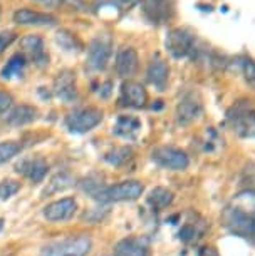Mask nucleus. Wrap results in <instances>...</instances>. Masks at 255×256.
Here are the masks:
<instances>
[{
	"label": "nucleus",
	"instance_id": "nucleus-1",
	"mask_svg": "<svg viewBox=\"0 0 255 256\" xmlns=\"http://www.w3.org/2000/svg\"><path fill=\"white\" fill-rule=\"evenodd\" d=\"M222 221L230 233L252 238L255 226V192L247 191L235 196L233 202L223 211Z\"/></svg>",
	"mask_w": 255,
	"mask_h": 256
},
{
	"label": "nucleus",
	"instance_id": "nucleus-2",
	"mask_svg": "<svg viewBox=\"0 0 255 256\" xmlns=\"http://www.w3.org/2000/svg\"><path fill=\"white\" fill-rule=\"evenodd\" d=\"M91 246L93 243L89 236H69L47 243L39 256H88Z\"/></svg>",
	"mask_w": 255,
	"mask_h": 256
},
{
	"label": "nucleus",
	"instance_id": "nucleus-3",
	"mask_svg": "<svg viewBox=\"0 0 255 256\" xmlns=\"http://www.w3.org/2000/svg\"><path fill=\"white\" fill-rule=\"evenodd\" d=\"M227 119L238 136H255V108L250 104V100H238V102H235L227 112Z\"/></svg>",
	"mask_w": 255,
	"mask_h": 256
},
{
	"label": "nucleus",
	"instance_id": "nucleus-4",
	"mask_svg": "<svg viewBox=\"0 0 255 256\" xmlns=\"http://www.w3.org/2000/svg\"><path fill=\"white\" fill-rule=\"evenodd\" d=\"M113 54V40L109 36H96L93 40L89 42L88 46V57H86V66L89 67L91 70L99 72L104 70L106 66H108L109 59H111Z\"/></svg>",
	"mask_w": 255,
	"mask_h": 256
},
{
	"label": "nucleus",
	"instance_id": "nucleus-5",
	"mask_svg": "<svg viewBox=\"0 0 255 256\" xmlns=\"http://www.w3.org/2000/svg\"><path fill=\"white\" fill-rule=\"evenodd\" d=\"M103 120V110L98 108H83L76 109L66 116L64 124L71 132L84 134L94 129Z\"/></svg>",
	"mask_w": 255,
	"mask_h": 256
},
{
	"label": "nucleus",
	"instance_id": "nucleus-6",
	"mask_svg": "<svg viewBox=\"0 0 255 256\" xmlns=\"http://www.w3.org/2000/svg\"><path fill=\"white\" fill-rule=\"evenodd\" d=\"M144 186L139 181H123L113 186H106L94 200L99 202H119V201H134L143 194Z\"/></svg>",
	"mask_w": 255,
	"mask_h": 256
},
{
	"label": "nucleus",
	"instance_id": "nucleus-7",
	"mask_svg": "<svg viewBox=\"0 0 255 256\" xmlns=\"http://www.w3.org/2000/svg\"><path fill=\"white\" fill-rule=\"evenodd\" d=\"M165 47L175 59H183V57L195 52V36L188 28H171L166 34Z\"/></svg>",
	"mask_w": 255,
	"mask_h": 256
},
{
	"label": "nucleus",
	"instance_id": "nucleus-8",
	"mask_svg": "<svg viewBox=\"0 0 255 256\" xmlns=\"http://www.w3.org/2000/svg\"><path fill=\"white\" fill-rule=\"evenodd\" d=\"M151 159L160 168L171 169V171H183L188 168L190 158L188 154L181 149L171 148V146H160L155 148L151 152Z\"/></svg>",
	"mask_w": 255,
	"mask_h": 256
},
{
	"label": "nucleus",
	"instance_id": "nucleus-9",
	"mask_svg": "<svg viewBox=\"0 0 255 256\" xmlns=\"http://www.w3.org/2000/svg\"><path fill=\"white\" fill-rule=\"evenodd\" d=\"M119 106L123 108L141 109L148 102V92L143 84L136 80H124L119 90Z\"/></svg>",
	"mask_w": 255,
	"mask_h": 256
},
{
	"label": "nucleus",
	"instance_id": "nucleus-10",
	"mask_svg": "<svg viewBox=\"0 0 255 256\" xmlns=\"http://www.w3.org/2000/svg\"><path fill=\"white\" fill-rule=\"evenodd\" d=\"M21 49L26 59L37 67H46L49 64V54L46 50L44 38L41 36H26L21 38Z\"/></svg>",
	"mask_w": 255,
	"mask_h": 256
},
{
	"label": "nucleus",
	"instance_id": "nucleus-11",
	"mask_svg": "<svg viewBox=\"0 0 255 256\" xmlns=\"http://www.w3.org/2000/svg\"><path fill=\"white\" fill-rule=\"evenodd\" d=\"M175 12L173 0H143V14L146 20L155 26L168 22Z\"/></svg>",
	"mask_w": 255,
	"mask_h": 256
},
{
	"label": "nucleus",
	"instance_id": "nucleus-12",
	"mask_svg": "<svg viewBox=\"0 0 255 256\" xmlns=\"http://www.w3.org/2000/svg\"><path fill=\"white\" fill-rule=\"evenodd\" d=\"M52 92L62 102H74L78 99V89H76V72L71 69L61 70L56 76L52 84Z\"/></svg>",
	"mask_w": 255,
	"mask_h": 256
},
{
	"label": "nucleus",
	"instance_id": "nucleus-13",
	"mask_svg": "<svg viewBox=\"0 0 255 256\" xmlns=\"http://www.w3.org/2000/svg\"><path fill=\"white\" fill-rule=\"evenodd\" d=\"M201 112H203V106L198 96L195 94H186L183 99L176 106V122L180 126H188L193 122L195 119H198Z\"/></svg>",
	"mask_w": 255,
	"mask_h": 256
},
{
	"label": "nucleus",
	"instance_id": "nucleus-14",
	"mask_svg": "<svg viewBox=\"0 0 255 256\" xmlns=\"http://www.w3.org/2000/svg\"><path fill=\"white\" fill-rule=\"evenodd\" d=\"M14 22L19 26H34V27H52L57 24V18L52 14L37 12L32 8H19L14 12Z\"/></svg>",
	"mask_w": 255,
	"mask_h": 256
},
{
	"label": "nucleus",
	"instance_id": "nucleus-15",
	"mask_svg": "<svg viewBox=\"0 0 255 256\" xmlns=\"http://www.w3.org/2000/svg\"><path fill=\"white\" fill-rule=\"evenodd\" d=\"M16 171L32 182H41L49 171V164L44 158H27L17 162Z\"/></svg>",
	"mask_w": 255,
	"mask_h": 256
},
{
	"label": "nucleus",
	"instance_id": "nucleus-16",
	"mask_svg": "<svg viewBox=\"0 0 255 256\" xmlns=\"http://www.w3.org/2000/svg\"><path fill=\"white\" fill-rule=\"evenodd\" d=\"M76 210H78V201L74 198H62V200L51 202V204H47L44 208V216L46 220L52 221V223H56V221H66L74 216Z\"/></svg>",
	"mask_w": 255,
	"mask_h": 256
},
{
	"label": "nucleus",
	"instance_id": "nucleus-17",
	"mask_svg": "<svg viewBox=\"0 0 255 256\" xmlns=\"http://www.w3.org/2000/svg\"><path fill=\"white\" fill-rule=\"evenodd\" d=\"M168 77H170V67L166 60L161 57H153V60L148 66L146 79L151 86H155L158 90H165L168 86Z\"/></svg>",
	"mask_w": 255,
	"mask_h": 256
},
{
	"label": "nucleus",
	"instance_id": "nucleus-18",
	"mask_svg": "<svg viewBox=\"0 0 255 256\" xmlns=\"http://www.w3.org/2000/svg\"><path fill=\"white\" fill-rule=\"evenodd\" d=\"M139 57L138 52L133 47H124L118 52L116 62H114V70L119 77H131L138 70Z\"/></svg>",
	"mask_w": 255,
	"mask_h": 256
},
{
	"label": "nucleus",
	"instance_id": "nucleus-19",
	"mask_svg": "<svg viewBox=\"0 0 255 256\" xmlns=\"http://www.w3.org/2000/svg\"><path fill=\"white\" fill-rule=\"evenodd\" d=\"M106 256H150V248L146 241L139 238H126L121 240L114 246L111 254Z\"/></svg>",
	"mask_w": 255,
	"mask_h": 256
},
{
	"label": "nucleus",
	"instance_id": "nucleus-20",
	"mask_svg": "<svg viewBox=\"0 0 255 256\" xmlns=\"http://www.w3.org/2000/svg\"><path fill=\"white\" fill-rule=\"evenodd\" d=\"M37 109L34 106L29 104H22V106H16L11 112L7 114V122L14 126V128H21V126L31 124L37 119Z\"/></svg>",
	"mask_w": 255,
	"mask_h": 256
},
{
	"label": "nucleus",
	"instance_id": "nucleus-21",
	"mask_svg": "<svg viewBox=\"0 0 255 256\" xmlns=\"http://www.w3.org/2000/svg\"><path fill=\"white\" fill-rule=\"evenodd\" d=\"M141 129V120L134 116H119L113 126V132L119 138L133 139Z\"/></svg>",
	"mask_w": 255,
	"mask_h": 256
},
{
	"label": "nucleus",
	"instance_id": "nucleus-22",
	"mask_svg": "<svg viewBox=\"0 0 255 256\" xmlns=\"http://www.w3.org/2000/svg\"><path fill=\"white\" fill-rule=\"evenodd\" d=\"M56 44L61 47L62 50L66 52H72V54H78L84 49L83 42L79 40L78 36L76 34H72L71 30H67V28H61V30H57L56 34Z\"/></svg>",
	"mask_w": 255,
	"mask_h": 256
},
{
	"label": "nucleus",
	"instance_id": "nucleus-23",
	"mask_svg": "<svg viewBox=\"0 0 255 256\" xmlns=\"http://www.w3.org/2000/svg\"><path fill=\"white\" fill-rule=\"evenodd\" d=\"M26 66H27V59L21 52V54L12 56L11 59L7 60V64L2 67V70H0V76H2V79H7V80L14 79V77H21L24 74Z\"/></svg>",
	"mask_w": 255,
	"mask_h": 256
},
{
	"label": "nucleus",
	"instance_id": "nucleus-24",
	"mask_svg": "<svg viewBox=\"0 0 255 256\" xmlns=\"http://www.w3.org/2000/svg\"><path fill=\"white\" fill-rule=\"evenodd\" d=\"M175 200V194L166 190V188H155L150 196H148V204H150L153 210H165L168 208Z\"/></svg>",
	"mask_w": 255,
	"mask_h": 256
},
{
	"label": "nucleus",
	"instance_id": "nucleus-25",
	"mask_svg": "<svg viewBox=\"0 0 255 256\" xmlns=\"http://www.w3.org/2000/svg\"><path fill=\"white\" fill-rule=\"evenodd\" d=\"M72 184H74V180H72L69 174H66V172H61V174L52 178L51 182L47 184V188L44 190L42 194H44V196L56 194V192H61V191L67 190V188H71Z\"/></svg>",
	"mask_w": 255,
	"mask_h": 256
},
{
	"label": "nucleus",
	"instance_id": "nucleus-26",
	"mask_svg": "<svg viewBox=\"0 0 255 256\" xmlns=\"http://www.w3.org/2000/svg\"><path fill=\"white\" fill-rule=\"evenodd\" d=\"M22 144L17 141H4L0 142V164L11 161L14 156H17L22 151Z\"/></svg>",
	"mask_w": 255,
	"mask_h": 256
},
{
	"label": "nucleus",
	"instance_id": "nucleus-27",
	"mask_svg": "<svg viewBox=\"0 0 255 256\" xmlns=\"http://www.w3.org/2000/svg\"><path fill=\"white\" fill-rule=\"evenodd\" d=\"M131 154L133 151L129 148H118V149H114V151L106 154L104 159L109 164H113V166H123V164H126L129 159H131Z\"/></svg>",
	"mask_w": 255,
	"mask_h": 256
},
{
	"label": "nucleus",
	"instance_id": "nucleus-28",
	"mask_svg": "<svg viewBox=\"0 0 255 256\" xmlns=\"http://www.w3.org/2000/svg\"><path fill=\"white\" fill-rule=\"evenodd\" d=\"M19 190H21V184H19L17 181H12V180L2 181L0 182V200L7 201L9 198H12Z\"/></svg>",
	"mask_w": 255,
	"mask_h": 256
},
{
	"label": "nucleus",
	"instance_id": "nucleus-29",
	"mask_svg": "<svg viewBox=\"0 0 255 256\" xmlns=\"http://www.w3.org/2000/svg\"><path fill=\"white\" fill-rule=\"evenodd\" d=\"M201 234V231H198V223H186L183 228L180 230V240L186 241V243H190V241H195L198 236Z\"/></svg>",
	"mask_w": 255,
	"mask_h": 256
},
{
	"label": "nucleus",
	"instance_id": "nucleus-30",
	"mask_svg": "<svg viewBox=\"0 0 255 256\" xmlns=\"http://www.w3.org/2000/svg\"><path fill=\"white\" fill-rule=\"evenodd\" d=\"M242 70H243V77H245V80H247V84L255 90V60L245 59L242 62Z\"/></svg>",
	"mask_w": 255,
	"mask_h": 256
},
{
	"label": "nucleus",
	"instance_id": "nucleus-31",
	"mask_svg": "<svg viewBox=\"0 0 255 256\" xmlns=\"http://www.w3.org/2000/svg\"><path fill=\"white\" fill-rule=\"evenodd\" d=\"M17 38V34L12 30H2L0 32V56L7 50V47L12 46V42Z\"/></svg>",
	"mask_w": 255,
	"mask_h": 256
},
{
	"label": "nucleus",
	"instance_id": "nucleus-32",
	"mask_svg": "<svg viewBox=\"0 0 255 256\" xmlns=\"http://www.w3.org/2000/svg\"><path fill=\"white\" fill-rule=\"evenodd\" d=\"M12 102H14L12 96L6 92V90H0V116L6 114L12 108Z\"/></svg>",
	"mask_w": 255,
	"mask_h": 256
},
{
	"label": "nucleus",
	"instance_id": "nucleus-33",
	"mask_svg": "<svg viewBox=\"0 0 255 256\" xmlns=\"http://www.w3.org/2000/svg\"><path fill=\"white\" fill-rule=\"evenodd\" d=\"M99 96L101 98H109L111 96V90H113V82L111 80H106L104 84H101V88H99Z\"/></svg>",
	"mask_w": 255,
	"mask_h": 256
},
{
	"label": "nucleus",
	"instance_id": "nucleus-34",
	"mask_svg": "<svg viewBox=\"0 0 255 256\" xmlns=\"http://www.w3.org/2000/svg\"><path fill=\"white\" fill-rule=\"evenodd\" d=\"M139 0H114V4H116L119 8H123V10H129V8L136 6Z\"/></svg>",
	"mask_w": 255,
	"mask_h": 256
},
{
	"label": "nucleus",
	"instance_id": "nucleus-35",
	"mask_svg": "<svg viewBox=\"0 0 255 256\" xmlns=\"http://www.w3.org/2000/svg\"><path fill=\"white\" fill-rule=\"evenodd\" d=\"M200 256H220L216 253L215 248H211V246H205V248L200 250Z\"/></svg>",
	"mask_w": 255,
	"mask_h": 256
},
{
	"label": "nucleus",
	"instance_id": "nucleus-36",
	"mask_svg": "<svg viewBox=\"0 0 255 256\" xmlns=\"http://www.w3.org/2000/svg\"><path fill=\"white\" fill-rule=\"evenodd\" d=\"M36 2H39V4H42V6H46V7H56V6H59V4H61V0H36Z\"/></svg>",
	"mask_w": 255,
	"mask_h": 256
},
{
	"label": "nucleus",
	"instance_id": "nucleus-37",
	"mask_svg": "<svg viewBox=\"0 0 255 256\" xmlns=\"http://www.w3.org/2000/svg\"><path fill=\"white\" fill-rule=\"evenodd\" d=\"M2 230H4V220L0 218V231H2Z\"/></svg>",
	"mask_w": 255,
	"mask_h": 256
},
{
	"label": "nucleus",
	"instance_id": "nucleus-38",
	"mask_svg": "<svg viewBox=\"0 0 255 256\" xmlns=\"http://www.w3.org/2000/svg\"><path fill=\"white\" fill-rule=\"evenodd\" d=\"M250 240H253V241H255V226H253V233H252V238H250Z\"/></svg>",
	"mask_w": 255,
	"mask_h": 256
},
{
	"label": "nucleus",
	"instance_id": "nucleus-39",
	"mask_svg": "<svg viewBox=\"0 0 255 256\" xmlns=\"http://www.w3.org/2000/svg\"><path fill=\"white\" fill-rule=\"evenodd\" d=\"M0 12H2V8H0Z\"/></svg>",
	"mask_w": 255,
	"mask_h": 256
}]
</instances>
